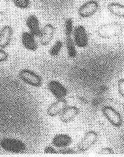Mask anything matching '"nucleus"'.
<instances>
[{
	"mask_svg": "<svg viewBox=\"0 0 124 157\" xmlns=\"http://www.w3.org/2000/svg\"><path fill=\"white\" fill-rule=\"evenodd\" d=\"M123 30V27L118 23H110L103 24L98 28V36L103 39H111L118 36Z\"/></svg>",
	"mask_w": 124,
	"mask_h": 157,
	"instance_id": "obj_1",
	"label": "nucleus"
},
{
	"mask_svg": "<svg viewBox=\"0 0 124 157\" xmlns=\"http://www.w3.org/2000/svg\"><path fill=\"white\" fill-rule=\"evenodd\" d=\"M0 147L3 150L12 153H23L26 151V145L21 140L4 138L0 140Z\"/></svg>",
	"mask_w": 124,
	"mask_h": 157,
	"instance_id": "obj_2",
	"label": "nucleus"
},
{
	"mask_svg": "<svg viewBox=\"0 0 124 157\" xmlns=\"http://www.w3.org/2000/svg\"><path fill=\"white\" fill-rule=\"evenodd\" d=\"M19 78L27 84L35 87H40L42 85V79L38 74L29 69H23L19 72Z\"/></svg>",
	"mask_w": 124,
	"mask_h": 157,
	"instance_id": "obj_3",
	"label": "nucleus"
},
{
	"mask_svg": "<svg viewBox=\"0 0 124 157\" xmlns=\"http://www.w3.org/2000/svg\"><path fill=\"white\" fill-rule=\"evenodd\" d=\"M103 114L109 121L110 123L113 125L114 127H119L122 124V118L121 114L118 113L115 109H114L111 106L107 105L103 108Z\"/></svg>",
	"mask_w": 124,
	"mask_h": 157,
	"instance_id": "obj_4",
	"label": "nucleus"
},
{
	"mask_svg": "<svg viewBox=\"0 0 124 157\" xmlns=\"http://www.w3.org/2000/svg\"><path fill=\"white\" fill-rule=\"evenodd\" d=\"M98 139H99V135L97 132L94 131H88L77 146L78 151L84 152V151H87L88 149H90L91 147H93L94 144H96Z\"/></svg>",
	"mask_w": 124,
	"mask_h": 157,
	"instance_id": "obj_5",
	"label": "nucleus"
},
{
	"mask_svg": "<svg viewBox=\"0 0 124 157\" xmlns=\"http://www.w3.org/2000/svg\"><path fill=\"white\" fill-rule=\"evenodd\" d=\"M99 8V2L95 0H90L81 5L78 9V15L81 18H88L96 13Z\"/></svg>",
	"mask_w": 124,
	"mask_h": 157,
	"instance_id": "obj_6",
	"label": "nucleus"
},
{
	"mask_svg": "<svg viewBox=\"0 0 124 157\" xmlns=\"http://www.w3.org/2000/svg\"><path fill=\"white\" fill-rule=\"evenodd\" d=\"M74 43L79 48H86L89 43V38L86 28L82 25L77 26L74 30Z\"/></svg>",
	"mask_w": 124,
	"mask_h": 157,
	"instance_id": "obj_7",
	"label": "nucleus"
},
{
	"mask_svg": "<svg viewBox=\"0 0 124 157\" xmlns=\"http://www.w3.org/2000/svg\"><path fill=\"white\" fill-rule=\"evenodd\" d=\"M48 90L57 99H64L68 94V90L61 83L57 81H51L48 85Z\"/></svg>",
	"mask_w": 124,
	"mask_h": 157,
	"instance_id": "obj_8",
	"label": "nucleus"
},
{
	"mask_svg": "<svg viewBox=\"0 0 124 157\" xmlns=\"http://www.w3.org/2000/svg\"><path fill=\"white\" fill-rule=\"evenodd\" d=\"M67 107V101L64 99H57L56 101L48 106L47 110V114L50 117H55L60 114L63 110Z\"/></svg>",
	"mask_w": 124,
	"mask_h": 157,
	"instance_id": "obj_9",
	"label": "nucleus"
},
{
	"mask_svg": "<svg viewBox=\"0 0 124 157\" xmlns=\"http://www.w3.org/2000/svg\"><path fill=\"white\" fill-rule=\"evenodd\" d=\"M54 33H55V28L50 24H46L44 27L41 36H40V43L41 45H48L53 38Z\"/></svg>",
	"mask_w": 124,
	"mask_h": 157,
	"instance_id": "obj_10",
	"label": "nucleus"
},
{
	"mask_svg": "<svg viewBox=\"0 0 124 157\" xmlns=\"http://www.w3.org/2000/svg\"><path fill=\"white\" fill-rule=\"evenodd\" d=\"M34 36V35H32L31 33H28V32H24L21 36L22 44L24 45L26 49L32 51V52H35L38 48Z\"/></svg>",
	"mask_w": 124,
	"mask_h": 157,
	"instance_id": "obj_11",
	"label": "nucleus"
},
{
	"mask_svg": "<svg viewBox=\"0 0 124 157\" xmlns=\"http://www.w3.org/2000/svg\"><path fill=\"white\" fill-rule=\"evenodd\" d=\"M26 24L28 28L30 33L32 35H34L35 36H39L41 34V29L40 26V22H39L38 18L34 15H29L27 20H26Z\"/></svg>",
	"mask_w": 124,
	"mask_h": 157,
	"instance_id": "obj_12",
	"label": "nucleus"
},
{
	"mask_svg": "<svg viewBox=\"0 0 124 157\" xmlns=\"http://www.w3.org/2000/svg\"><path fill=\"white\" fill-rule=\"evenodd\" d=\"M13 30L11 26L6 25L0 31V48H5L10 44L12 38Z\"/></svg>",
	"mask_w": 124,
	"mask_h": 157,
	"instance_id": "obj_13",
	"label": "nucleus"
},
{
	"mask_svg": "<svg viewBox=\"0 0 124 157\" xmlns=\"http://www.w3.org/2000/svg\"><path fill=\"white\" fill-rule=\"evenodd\" d=\"M79 113V109L76 106H67L61 114L60 119L62 123H68L73 120Z\"/></svg>",
	"mask_w": 124,
	"mask_h": 157,
	"instance_id": "obj_14",
	"label": "nucleus"
},
{
	"mask_svg": "<svg viewBox=\"0 0 124 157\" xmlns=\"http://www.w3.org/2000/svg\"><path fill=\"white\" fill-rule=\"evenodd\" d=\"M52 144L56 147H67L72 144V138L65 134L56 135L52 139Z\"/></svg>",
	"mask_w": 124,
	"mask_h": 157,
	"instance_id": "obj_15",
	"label": "nucleus"
},
{
	"mask_svg": "<svg viewBox=\"0 0 124 157\" xmlns=\"http://www.w3.org/2000/svg\"><path fill=\"white\" fill-rule=\"evenodd\" d=\"M108 10L112 15L124 18V5L117 2H112L108 6Z\"/></svg>",
	"mask_w": 124,
	"mask_h": 157,
	"instance_id": "obj_16",
	"label": "nucleus"
},
{
	"mask_svg": "<svg viewBox=\"0 0 124 157\" xmlns=\"http://www.w3.org/2000/svg\"><path fill=\"white\" fill-rule=\"evenodd\" d=\"M66 47L68 56L70 59H74L77 56V50L75 48L74 41L71 37H66Z\"/></svg>",
	"mask_w": 124,
	"mask_h": 157,
	"instance_id": "obj_17",
	"label": "nucleus"
},
{
	"mask_svg": "<svg viewBox=\"0 0 124 157\" xmlns=\"http://www.w3.org/2000/svg\"><path fill=\"white\" fill-rule=\"evenodd\" d=\"M73 22L71 18H68L64 22V33L66 37H71L73 33Z\"/></svg>",
	"mask_w": 124,
	"mask_h": 157,
	"instance_id": "obj_18",
	"label": "nucleus"
},
{
	"mask_svg": "<svg viewBox=\"0 0 124 157\" xmlns=\"http://www.w3.org/2000/svg\"><path fill=\"white\" fill-rule=\"evenodd\" d=\"M62 45L63 44L60 40H57L55 43L52 47L51 48V49L49 50V53L52 56H57L60 52V50L62 48Z\"/></svg>",
	"mask_w": 124,
	"mask_h": 157,
	"instance_id": "obj_19",
	"label": "nucleus"
},
{
	"mask_svg": "<svg viewBox=\"0 0 124 157\" xmlns=\"http://www.w3.org/2000/svg\"><path fill=\"white\" fill-rule=\"evenodd\" d=\"M12 2L19 8L27 9L30 7V0H12Z\"/></svg>",
	"mask_w": 124,
	"mask_h": 157,
	"instance_id": "obj_20",
	"label": "nucleus"
},
{
	"mask_svg": "<svg viewBox=\"0 0 124 157\" xmlns=\"http://www.w3.org/2000/svg\"><path fill=\"white\" fill-rule=\"evenodd\" d=\"M8 0H0V15H5L8 12Z\"/></svg>",
	"mask_w": 124,
	"mask_h": 157,
	"instance_id": "obj_21",
	"label": "nucleus"
},
{
	"mask_svg": "<svg viewBox=\"0 0 124 157\" xmlns=\"http://www.w3.org/2000/svg\"><path fill=\"white\" fill-rule=\"evenodd\" d=\"M118 90L119 94L124 98V78L120 79L118 82Z\"/></svg>",
	"mask_w": 124,
	"mask_h": 157,
	"instance_id": "obj_22",
	"label": "nucleus"
},
{
	"mask_svg": "<svg viewBox=\"0 0 124 157\" xmlns=\"http://www.w3.org/2000/svg\"><path fill=\"white\" fill-rule=\"evenodd\" d=\"M113 153L114 151L111 148L107 147V148L101 149L99 152H98V154H99V155H110V154H113Z\"/></svg>",
	"mask_w": 124,
	"mask_h": 157,
	"instance_id": "obj_23",
	"label": "nucleus"
},
{
	"mask_svg": "<svg viewBox=\"0 0 124 157\" xmlns=\"http://www.w3.org/2000/svg\"><path fill=\"white\" fill-rule=\"evenodd\" d=\"M8 59V54L5 52L2 48H0V62H4Z\"/></svg>",
	"mask_w": 124,
	"mask_h": 157,
	"instance_id": "obj_24",
	"label": "nucleus"
},
{
	"mask_svg": "<svg viewBox=\"0 0 124 157\" xmlns=\"http://www.w3.org/2000/svg\"><path fill=\"white\" fill-rule=\"evenodd\" d=\"M57 151L58 153H60V154H74V153H76L73 149L64 148V147L60 149V150H58Z\"/></svg>",
	"mask_w": 124,
	"mask_h": 157,
	"instance_id": "obj_25",
	"label": "nucleus"
},
{
	"mask_svg": "<svg viewBox=\"0 0 124 157\" xmlns=\"http://www.w3.org/2000/svg\"><path fill=\"white\" fill-rule=\"evenodd\" d=\"M45 153H47V154H53V153H58V151L56 150H55V148H53L52 147H46L45 149Z\"/></svg>",
	"mask_w": 124,
	"mask_h": 157,
	"instance_id": "obj_26",
	"label": "nucleus"
}]
</instances>
